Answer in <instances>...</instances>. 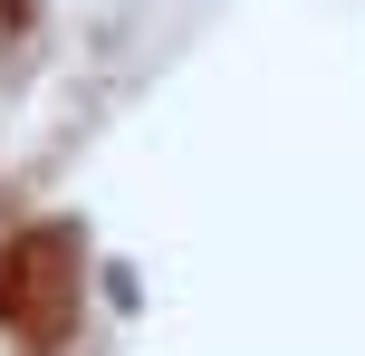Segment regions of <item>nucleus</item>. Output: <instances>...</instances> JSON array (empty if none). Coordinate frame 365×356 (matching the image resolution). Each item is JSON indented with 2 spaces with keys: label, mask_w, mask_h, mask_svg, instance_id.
<instances>
[{
  "label": "nucleus",
  "mask_w": 365,
  "mask_h": 356,
  "mask_svg": "<svg viewBox=\"0 0 365 356\" xmlns=\"http://www.w3.org/2000/svg\"><path fill=\"white\" fill-rule=\"evenodd\" d=\"M0 318L29 347L68 337V318H77V231L68 222H38V231L0 241Z\"/></svg>",
  "instance_id": "1"
}]
</instances>
